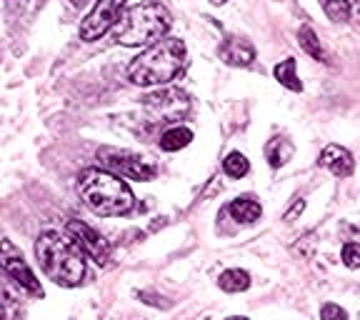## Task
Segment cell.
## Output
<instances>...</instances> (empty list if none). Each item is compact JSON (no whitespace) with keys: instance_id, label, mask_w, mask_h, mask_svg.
I'll return each mask as SVG.
<instances>
[{"instance_id":"52a82bcc","label":"cell","mask_w":360,"mask_h":320,"mask_svg":"<svg viewBox=\"0 0 360 320\" xmlns=\"http://www.w3.org/2000/svg\"><path fill=\"white\" fill-rule=\"evenodd\" d=\"M125 0H98L96 8L88 13L83 23H80V38L83 40H98L112 28L118 25L123 18Z\"/></svg>"},{"instance_id":"6da1fadb","label":"cell","mask_w":360,"mask_h":320,"mask_svg":"<svg viewBox=\"0 0 360 320\" xmlns=\"http://www.w3.org/2000/svg\"><path fill=\"white\" fill-rule=\"evenodd\" d=\"M35 258L56 286L75 288L85 278V253L68 233L45 231L35 241Z\"/></svg>"},{"instance_id":"7a4b0ae2","label":"cell","mask_w":360,"mask_h":320,"mask_svg":"<svg viewBox=\"0 0 360 320\" xmlns=\"http://www.w3.org/2000/svg\"><path fill=\"white\" fill-rule=\"evenodd\" d=\"M186 60H188L186 43L178 38H163L158 40V43L148 45V51H143L141 56L130 60L128 78L135 85H141V88L168 85L186 68Z\"/></svg>"},{"instance_id":"e0dca14e","label":"cell","mask_w":360,"mask_h":320,"mask_svg":"<svg viewBox=\"0 0 360 320\" xmlns=\"http://www.w3.org/2000/svg\"><path fill=\"white\" fill-rule=\"evenodd\" d=\"M298 43H300V48H303L308 56H313L315 60H323V63H330L326 58V53H323V48H321V40H318V35H315V30L313 28H300V33H298Z\"/></svg>"},{"instance_id":"ac0fdd59","label":"cell","mask_w":360,"mask_h":320,"mask_svg":"<svg viewBox=\"0 0 360 320\" xmlns=\"http://www.w3.org/2000/svg\"><path fill=\"white\" fill-rule=\"evenodd\" d=\"M223 170L225 175H231V178H245L248 170H250V163H248V158L243 153H231V155L223 160Z\"/></svg>"},{"instance_id":"3957f363","label":"cell","mask_w":360,"mask_h":320,"mask_svg":"<svg viewBox=\"0 0 360 320\" xmlns=\"http://www.w3.org/2000/svg\"><path fill=\"white\" fill-rule=\"evenodd\" d=\"M78 193L80 200L96 215H103V218L125 215L135 205L133 191L128 188V183L120 175L110 173V170H85L78 178Z\"/></svg>"},{"instance_id":"ffe728a7","label":"cell","mask_w":360,"mask_h":320,"mask_svg":"<svg viewBox=\"0 0 360 320\" xmlns=\"http://www.w3.org/2000/svg\"><path fill=\"white\" fill-rule=\"evenodd\" d=\"M343 263L345 268H360V243H345L343 245Z\"/></svg>"},{"instance_id":"4fadbf2b","label":"cell","mask_w":360,"mask_h":320,"mask_svg":"<svg viewBox=\"0 0 360 320\" xmlns=\"http://www.w3.org/2000/svg\"><path fill=\"white\" fill-rule=\"evenodd\" d=\"M295 58H285V60H281L276 68H273V75H276V80L283 85V88L292 90V93H300L303 90V83L298 80V73H295Z\"/></svg>"},{"instance_id":"7402d4cb","label":"cell","mask_w":360,"mask_h":320,"mask_svg":"<svg viewBox=\"0 0 360 320\" xmlns=\"http://www.w3.org/2000/svg\"><path fill=\"white\" fill-rule=\"evenodd\" d=\"M303 208H305V203H303V200H298V203H295V205H292V208L285 213V220H292L298 213H303Z\"/></svg>"},{"instance_id":"8992f818","label":"cell","mask_w":360,"mask_h":320,"mask_svg":"<svg viewBox=\"0 0 360 320\" xmlns=\"http://www.w3.org/2000/svg\"><path fill=\"white\" fill-rule=\"evenodd\" d=\"M0 268L6 270V276H11V281L15 286H20L22 290H28L35 298H43V286L38 283L30 265L25 263V258H22V253L15 248V243L0 241Z\"/></svg>"},{"instance_id":"30bf717a","label":"cell","mask_w":360,"mask_h":320,"mask_svg":"<svg viewBox=\"0 0 360 320\" xmlns=\"http://www.w3.org/2000/svg\"><path fill=\"white\" fill-rule=\"evenodd\" d=\"M220 58H223L228 65L245 68L255 60V48H253V43L245 38H228L223 48H220Z\"/></svg>"},{"instance_id":"d6986e66","label":"cell","mask_w":360,"mask_h":320,"mask_svg":"<svg viewBox=\"0 0 360 320\" xmlns=\"http://www.w3.org/2000/svg\"><path fill=\"white\" fill-rule=\"evenodd\" d=\"M323 11L330 20L335 23H343L350 18V0H326L323 3Z\"/></svg>"},{"instance_id":"277c9868","label":"cell","mask_w":360,"mask_h":320,"mask_svg":"<svg viewBox=\"0 0 360 320\" xmlns=\"http://www.w3.org/2000/svg\"><path fill=\"white\" fill-rule=\"evenodd\" d=\"M173 20L165 6L158 0H146L133 6L115 28V40L125 48H141V45H153L163 40V35L170 30Z\"/></svg>"},{"instance_id":"7c38bea8","label":"cell","mask_w":360,"mask_h":320,"mask_svg":"<svg viewBox=\"0 0 360 320\" xmlns=\"http://www.w3.org/2000/svg\"><path fill=\"white\" fill-rule=\"evenodd\" d=\"M228 213L243 225H253L255 220L263 215V208H260V203L253 200L250 196H243V198H236V200L228 205Z\"/></svg>"},{"instance_id":"ba28073f","label":"cell","mask_w":360,"mask_h":320,"mask_svg":"<svg viewBox=\"0 0 360 320\" xmlns=\"http://www.w3.org/2000/svg\"><path fill=\"white\" fill-rule=\"evenodd\" d=\"M98 160L105 165L110 173L120 175V178H130V180H148L155 178V165H150L146 158L133 155V153H118V151H101L98 153Z\"/></svg>"},{"instance_id":"9c48e42d","label":"cell","mask_w":360,"mask_h":320,"mask_svg":"<svg viewBox=\"0 0 360 320\" xmlns=\"http://www.w3.org/2000/svg\"><path fill=\"white\" fill-rule=\"evenodd\" d=\"M65 231H68V236L78 243L80 250H83L90 260H96L98 265L108 263V258H110V248H108L105 238H103L101 233H96L90 225L80 223V220H68Z\"/></svg>"},{"instance_id":"d4e9b609","label":"cell","mask_w":360,"mask_h":320,"mask_svg":"<svg viewBox=\"0 0 360 320\" xmlns=\"http://www.w3.org/2000/svg\"><path fill=\"white\" fill-rule=\"evenodd\" d=\"M213 6H223V3H228V0H210Z\"/></svg>"},{"instance_id":"cb8c5ba5","label":"cell","mask_w":360,"mask_h":320,"mask_svg":"<svg viewBox=\"0 0 360 320\" xmlns=\"http://www.w3.org/2000/svg\"><path fill=\"white\" fill-rule=\"evenodd\" d=\"M225 320H248V318H243V315H231V318H225Z\"/></svg>"},{"instance_id":"5bb4252c","label":"cell","mask_w":360,"mask_h":320,"mask_svg":"<svg viewBox=\"0 0 360 320\" xmlns=\"http://www.w3.org/2000/svg\"><path fill=\"white\" fill-rule=\"evenodd\" d=\"M218 286H220V290H225V293H243L250 288V276L240 268H231V270H225V273H220Z\"/></svg>"},{"instance_id":"8fae6325","label":"cell","mask_w":360,"mask_h":320,"mask_svg":"<svg viewBox=\"0 0 360 320\" xmlns=\"http://www.w3.org/2000/svg\"><path fill=\"white\" fill-rule=\"evenodd\" d=\"M321 165L330 170L333 175H338V178H348L355 168L353 155H350L345 148L335 146V143H333V146H326V151L321 153Z\"/></svg>"},{"instance_id":"2e32d148","label":"cell","mask_w":360,"mask_h":320,"mask_svg":"<svg viewBox=\"0 0 360 320\" xmlns=\"http://www.w3.org/2000/svg\"><path fill=\"white\" fill-rule=\"evenodd\" d=\"M191 141H193V133L188 128H170V130H165L163 135H160V148L163 151H168V153H175V151H180V148H186V146H191Z\"/></svg>"},{"instance_id":"44dd1931","label":"cell","mask_w":360,"mask_h":320,"mask_svg":"<svg viewBox=\"0 0 360 320\" xmlns=\"http://www.w3.org/2000/svg\"><path fill=\"white\" fill-rule=\"evenodd\" d=\"M321 320H348V313H345L340 305L335 303H326L321 308Z\"/></svg>"},{"instance_id":"5b68a950","label":"cell","mask_w":360,"mask_h":320,"mask_svg":"<svg viewBox=\"0 0 360 320\" xmlns=\"http://www.w3.org/2000/svg\"><path fill=\"white\" fill-rule=\"evenodd\" d=\"M143 105L155 118H160V123H175L191 113V98L178 88H163L143 98Z\"/></svg>"},{"instance_id":"603a6c76","label":"cell","mask_w":360,"mask_h":320,"mask_svg":"<svg viewBox=\"0 0 360 320\" xmlns=\"http://www.w3.org/2000/svg\"><path fill=\"white\" fill-rule=\"evenodd\" d=\"M88 0H70V6H75V8H80V6H85Z\"/></svg>"},{"instance_id":"484cf974","label":"cell","mask_w":360,"mask_h":320,"mask_svg":"<svg viewBox=\"0 0 360 320\" xmlns=\"http://www.w3.org/2000/svg\"><path fill=\"white\" fill-rule=\"evenodd\" d=\"M0 320H3V305H0Z\"/></svg>"},{"instance_id":"9a60e30c","label":"cell","mask_w":360,"mask_h":320,"mask_svg":"<svg viewBox=\"0 0 360 320\" xmlns=\"http://www.w3.org/2000/svg\"><path fill=\"white\" fill-rule=\"evenodd\" d=\"M265 155H268L270 168H281V165H285L288 160H290L292 146L285 138H273V141L268 143V148H265Z\"/></svg>"}]
</instances>
